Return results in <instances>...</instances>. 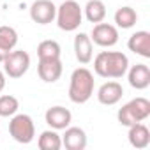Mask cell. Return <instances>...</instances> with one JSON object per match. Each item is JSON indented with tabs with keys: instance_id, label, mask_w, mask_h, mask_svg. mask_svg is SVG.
Masks as SVG:
<instances>
[{
	"instance_id": "obj_22",
	"label": "cell",
	"mask_w": 150,
	"mask_h": 150,
	"mask_svg": "<svg viewBox=\"0 0 150 150\" xmlns=\"http://www.w3.org/2000/svg\"><path fill=\"white\" fill-rule=\"evenodd\" d=\"M20 103L14 96H0V117H13L16 115Z\"/></svg>"
},
{
	"instance_id": "obj_6",
	"label": "cell",
	"mask_w": 150,
	"mask_h": 150,
	"mask_svg": "<svg viewBox=\"0 0 150 150\" xmlns=\"http://www.w3.org/2000/svg\"><path fill=\"white\" fill-rule=\"evenodd\" d=\"M2 64H4L6 76H9L13 80H18L30 67V55L23 50H13V51H9V55L6 57V60Z\"/></svg>"
},
{
	"instance_id": "obj_14",
	"label": "cell",
	"mask_w": 150,
	"mask_h": 150,
	"mask_svg": "<svg viewBox=\"0 0 150 150\" xmlns=\"http://www.w3.org/2000/svg\"><path fill=\"white\" fill-rule=\"evenodd\" d=\"M127 80L129 85L136 90H145L150 85V69L146 64H136L131 69H127Z\"/></svg>"
},
{
	"instance_id": "obj_12",
	"label": "cell",
	"mask_w": 150,
	"mask_h": 150,
	"mask_svg": "<svg viewBox=\"0 0 150 150\" xmlns=\"http://www.w3.org/2000/svg\"><path fill=\"white\" fill-rule=\"evenodd\" d=\"M62 138V146L67 150H83L87 146V132L81 127H65Z\"/></svg>"
},
{
	"instance_id": "obj_15",
	"label": "cell",
	"mask_w": 150,
	"mask_h": 150,
	"mask_svg": "<svg viewBox=\"0 0 150 150\" xmlns=\"http://www.w3.org/2000/svg\"><path fill=\"white\" fill-rule=\"evenodd\" d=\"M127 48L143 58H150V34L146 30L134 32L127 41Z\"/></svg>"
},
{
	"instance_id": "obj_16",
	"label": "cell",
	"mask_w": 150,
	"mask_h": 150,
	"mask_svg": "<svg viewBox=\"0 0 150 150\" xmlns=\"http://www.w3.org/2000/svg\"><path fill=\"white\" fill-rule=\"evenodd\" d=\"M18 44V32L13 27L2 25L0 27V64L6 60L9 51H13Z\"/></svg>"
},
{
	"instance_id": "obj_18",
	"label": "cell",
	"mask_w": 150,
	"mask_h": 150,
	"mask_svg": "<svg viewBox=\"0 0 150 150\" xmlns=\"http://www.w3.org/2000/svg\"><path fill=\"white\" fill-rule=\"evenodd\" d=\"M83 11H85V18L90 23H101L106 18V6L103 0H88Z\"/></svg>"
},
{
	"instance_id": "obj_9",
	"label": "cell",
	"mask_w": 150,
	"mask_h": 150,
	"mask_svg": "<svg viewBox=\"0 0 150 150\" xmlns=\"http://www.w3.org/2000/svg\"><path fill=\"white\" fill-rule=\"evenodd\" d=\"M44 118H46V124H48L51 129H55V131H64L65 127L71 125V122H72V113H71L67 108H64V106H51V108H48Z\"/></svg>"
},
{
	"instance_id": "obj_4",
	"label": "cell",
	"mask_w": 150,
	"mask_h": 150,
	"mask_svg": "<svg viewBox=\"0 0 150 150\" xmlns=\"http://www.w3.org/2000/svg\"><path fill=\"white\" fill-rule=\"evenodd\" d=\"M148 117H150V101L145 97H136V99L125 103L117 113V118H118L120 125H124V127L143 122Z\"/></svg>"
},
{
	"instance_id": "obj_3",
	"label": "cell",
	"mask_w": 150,
	"mask_h": 150,
	"mask_svg": "<svg viewBox=\"0 0 150 150\" xmlns=\"http://www.w3.org/2000/svg\"><path fill=\"white\" fill-rule=\"evenodd\" d=\"M57 25L64 32H74L78 30L83 21V9L76 0H65L57 7Z\"/></svg>"
},
{
	"instance_id": "obj_19",
	"label": "cell",
	"mask_w": 150,
	"mask_h": 150,
	"mask_svg": "<svg viewBox=\"0 0 150 150\" xmlns=\"http://www.w3.org/2000/svg\"><path fill=\"white\" fill-rule=\"evenodd\" d=\"M136 21H138V14H136V11L132 7L124 6V7L117 9V13H115V23H117L118 28H122V30L132 28L136 25Z\"/></svg>"
},
{
	"instance_id": "obj_23",
	"label": "cell",
	"mask_w": 150,
	"mask_h": 150,
	"mask_svg": "<svg viewBox=\"0 0 150 150\" xmlns=\"http://www.w3.org/2000/svg\"><path fill=\"white\" fill-rule=\"evenodd\" d=\"M6 88V72L0 71V92Z\"/></svg>"
},
{
	"instance_id": "obj_20",
	"label": "cell",
	"mask_w": 150,
	"mask_h": 150,
	"mask_svg": "<svg viewBox=\"0 0 150 150\" xmlns=\"http://www.w3.org/2000/svg\"><path fill=\"white\" fill-rule=\"evenodd\" d=\"M37 146L41 150H60L62 148V138L55 129L42 131L39 139H37Z\"/></svg>"
},
{
	"instance_id": "obj_1",
	"label": "cell",
	"mask_w": 150,
	"mask_h": 150,
	"mask_svg": "<svg viewBox=\"0 0 150 150\" xmlns=\"http://www.w3.org/2000/svg\"><path fill=\"white\" fill-rule=\"evenodd\" d=\"M129 69V58L122 51H101L94 58V71L106 80H118Z\"/></svg>"
},
{
	"instance_id": "obj_17",
	"label": "cell",
	"mask_w": 150,
	"mask_h": 150,
	"mask_svg": "<svg viewBox=\"0 0 150 150\" xmlns=\"http://www.w3.org/2000/svg\"><path fill=\"white\" fill-rule=\"evenodd\" d=\"M127 138H129L131 146H134V148H146V146L150 145V131H148V127H146L145 124H141V122L129 125V134H127Z\"/></svg>"
},
{
	"instance_id": "obj_8",
	"label": "cell",
	"mask_w": 150,
	"mask_h": 150,
	"mask_svg": "<svg viewBox=\"0 0 150 150\" xmlns=\"http://www.w3.org/2000/svg\"><path fill=\"white\" fill-rule=\"evenodd\" d=\"M57 16V6L51 0H35L30 6V18L37 25H48L55 21Z\"/></svg>"
},
{
	"instance_id": "obj_13",
	"label": "cell",
	"mask_w": 150,
	"mask_h": 150,
	"mask_svg": "<svg viewBox=\"0 0 150 150\" xmlns=\"http://www.w3.org/2000/svg\"><path fill=\"white\" fill-rule=\"evenodd\" d=\"M74 55H76V60L83 65L92 62L94 48H92V39L88 34L85 32L76 34V37H74Z\"/></svg>"
},
{
	"instance_id": "obj_7",
	"label": "cell",
	"mask_w": 150,
	"mask_h": 150,
	"mask_svg": "<svg viewBox=\"0 0 150 150\" xmlns=\"http://www.w3.org/2000/svg\"><path fill=\"white\" fill-rule=\"evenodd\" d=\"M90 39L94 44L101 46V48H111L118 42V30L115 25L110 23H96L90 34Z\"/></svg>"
},
{
	"instance_id": "obj_11",
	"label": "cell",
	"mask_w": 150,
	"mask_h": 150,
	"mask_svg": "<svg viewBox=\"0 0 150 150\" xmlns=\"http://www.w3.org/2000/svg\"><path fill=\"white\" fill-rule=\"evenodd\" d=\"M122 96H124V88L118 81H106L97 90V101L104 106L117 104L122 99Z\"/></svg>"
},
{
	"instance_id": "obj_5",
	"label": "cell",
	"mask_w": 150,
	"mask_h": 150,
	"mask_svg": "<svg viewBox=\"0 0 150 150\" xmlns=\"http://www.w3.org/2000/svg\"><path fill=\"white\" fill-rule=\"evenodd\" d=\"M9 134L13 136L14 141L21 143V145H28L34 136H35V125L30 115L20 113V115H13L11 122H9Z\"/></svg>"
},
{
	"instance_id": "obj_2",
	"label": "cell",
	"mask_w": 150,
	"mask_h": 150,
	"mask_svg": "<svg viewBox=\"0 0 150 150\" xmlns=\"http://www.w3.org/2000/svg\"><path fill=\"white\" fill-rule=\"evenodd\" d=\"M96 81L94 74L87 67H78L71 74V83H69V99L74 104H85L94 96Z\"/></svg>"
},
{
	"instance_id": "obj_10",
	"label": "cell",
	"mask_w": 150,
	"mask_h": 150,
	"mask_svg": "<svg viewBox=\"0 0 150 150\" xmlns=\"http://www.w3.org/2000/svg\"><path fill=\"white\" fill-rule=\"evenodd\" d=\"M62 62L60 58H50V60H39L37 65V74L44 83H55L62 76Z\"/></svg>"
},
{
	"instance_id": "obj_21",
	"label": "cell",
	"mask_w": 150,
	"mask_h": 150,
	"mask_svg": "<svg viewBox=\"0 0 150 150\" xmlns=\"http://www.w3.org/2000/svg\"><path fill=\"white\" fill-rule=\"evenodd\" d=\"M60 44L57 41H51V39H46L42 42H39L37 46V57L39 60H50V58H60Z\"/></svg>"
}]
</instances>
